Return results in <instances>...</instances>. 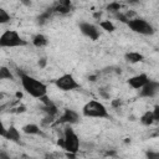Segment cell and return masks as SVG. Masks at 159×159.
<instances>
[{
	"label": "cell",
	"instance_id": "cell-26",
	"mask_svg": "<svg viewBox=\"0 0 159 159\" xmlns=\"http://www.w3.org/2000/svg\"><path fill=\"white\" fill-rule=\"evenodd\" d=\"M140 1H142V0H125V2H127L128 5H130V6H137V5L140 4Z\"/></svg>",
	"mask_w": 159,
	"mask_h": 159
},
{
	"label": "cell",
	"instance_id": "cell-19",
	"mask_svg": "<svg viewBox=\"0 0 159 159\" xmlns=\"http://www.w3.org/2000/svg\"><path fill=\"white\" fill-rule=\"evenodd\" d=\"M42 111L46 113V116H50V117H55L58 113V109L55 106V103H51V104H47V106L42 104Z\"/></svg>",
	"mask_w": 159,
	"mask_h": 159
},
{
	"label": "cell",
	"instance_id": "cell-23",
	"mask_svg": "<svg viewBox=\"0 0 159 159\" xmlns=\"http://www.w3.org/2000/svg\"><path fill=\"white\" fill-rule=\"evenodd\" d=\"M113 15H114V17H116L118 21H120V22H123V24H127V22H128V19H127V16L124 15V12L118 11V12H116V14H113Z\"/></svg>",
	"mask_w": 159,
	"mask_h": 159
},
{
	"label": "cell",
	"instance_id": "cell-28",
	"mask_svg": "<svg viewBox=\"0 0 159 159\" xmlns=\"http://www.w3.org/2000/svg\"><path fill=\"white\" fill-rule=\"evenodd\" d=\"M111 104H112V107H113V108H119V107H120V104H122V102H120V99H113Z\"/></svg>",
	"mask_w": 159,
	"mask_h": 159
},
{
	"label": "cell",
	"instance_id": "cell-2",
	"mask_svg": "<svg viewBox=\"0 0 159 159\" xmlns=\"http://www.w3.org/2000/svg\"><path fill=\"white\" fill-rule=\"evenodd\" d=\"M82 114L87 118H109V112L107 107L97 99L88 101L82 107Z\"/></svg>",
	"mask_w": 159,
	"mask_h": 159
},
{
	"label": "cell",
	"instance_id": "cell-16",
	"mask_svg": "<svg viewBox=\"0 0 159 159\" xmlns=\"http://www.w3.org/2000/svg\"><path fill=\"white\" fill-rule=\"evenodd\" d=\"M22 132L25 134H30V135H39L41 134V129L37 124L35 123H29V124H25L22 127Z\"/></svg>",
	"mask_w": 159,
	"mask_h": 159
},
{
	"label": "cell",
	"instance_id": "cell-11",
	"mask_svg": "<svg viewBox=\"0 0 159 159\" xmlns=\"http://www.w3.org/2000/svg\"><path fill=\"white\" fill-rule=\"evenodd\" d=\"M148 81H149V77H148L147 73H139V75H135V76L130 77L128 80V84L133 89H140Z\"/></svg>",
	"mask_w": 159,
	"mask_h": 159
},
{
	"label": "cell",
	"instance_id": "cell-22",
	"mask_svg": "<svg viewBox=\"0 0 159 159\" xmlns=\"http://www.w3.org/2000/svg\"><path fill=\"white\" fill-rule=\"evenodd\" d=\"M9 21H10V15H9V12H7L5 9L0 7V25L7 24Z\"/></svg>",
	"mask_w": 159,
	"mask_h": 159
},
{
	"label": "cell",
	"instance_id": "cell-3",
	"mask_svg": "<svg viewBox=\"0 0 159 159\" xmlns=\"http://www.w3.org/2000/svg\"><path fill=\"white\" fill-rule=\"evenodd\" d=\"M27 41L24 40L16 30H5L0 35V47H22L26 46Z\"/></svg>",
	"mask_w": 159,
	"mask_h": 159
},
{
	"label": "cell",
	"instance_id": "cell-10",
	"mask_svg": "<svg viewBox=\"0 0 159 159\" xmlns=\"http://www.w3.org/2000/svg\"><path fill=\"white\" fill-rule=\"evenodd\" d=\"M51 9H52L53 14L66 15L72 11V1L71 0H57Z\"/></svg>",
	"mask_w": 159,
	"mask_h": 159
},
{
	"label": "cell",
	"instance_id": "cell-5",
	"mask_svg": "<svg viewBox=\"0 0 159 159\" xmlns=\"http://www.w3.org/2000/svg\"><path fill=\"white\" fill-rule=\"evenodd\" d=\"M127 26L135 34H139V35H144V36H150L155 32L153 25L147 21L145 19H142V17H134L132 20H129L127 22Z\"/></svg>",
	"mask_w": 159,
	"mask_h": 159
},
{
	"label": "cell",
	"instance_id": "cell-33",
	"mask_svg": "<svg viewBox=\"0 0 159 159\" xmlns=\"http://www.w3.org/2000/svg\"><path fill=\"white\" fill-rule=\"evenodd\" d=\"M93 16H94L96 19H98V20H99V19H101V16H102V12H101V11H97V12H94V14H93Z\"/></svg>",
	"mask_w": 159,
	"mask_h": 159
},
{
	"label": "cell",
	"instance_id": "cell-31",
	"mask_svg": "<svg viewBox=\"0 0 159 159\" xmlns=\"http://www.w3.org/2000/svg\"><path fill=\"white\" fill-rule=\"evenodd\" d=\"M19 1H20L24 6H31V4H32L31 0H19Z\"/></svg>",
	"mask_w": 159,
	"mask_h": 159
},
{
	"label": "cell",
	"instance_id": "cell-34",
	"mask_svg": "<svg viewBox=\"0 0 159 159\" xmlns=\"http://www.w3.org/2000/svg\"><path fill=\"white\" fill-rule=\"evenodd\" d=\"M88 80H89V81H92V82H94V81H97V75H93V76H89V77H88Z\"/></svg>",
	"mask_w": 159,
	"mask_h": 159
},
{
	"label": "cell",
	"instance_id": "cell-1",
	"mask_svg": "<svg viewBox=\"0 0 159 159\" xmlns=\"http://www.w3.org/2000/svg\"><path fill=\"white\" fill-rule=\"evenodd\" d=\"M19 78L21 82V86L24 91L30 94L34 98H41L42 96L47 94V86L41 82L40 80L25 73V72H19Z\"/></svg>",
	"mask_w": 159,
	"mask_h": 159
},
{
	"label": "cell",
	"instance_id": "cell-7",
	"mask_svg": "<svg viewBox=\"0 0 159 159\" xmlns=\"http://www.w3.org/2000/svg\"><path fill=\"white\" fill-rule=\"evenodd\" d=\"M139 91V97L142 98H153L159 92V82L149 80Z\"/></svg>",
	"mask_w": 159,
	"mask_h": 159
},
{
	"label": "cell",
	"instance_id": "cell-13",
	"mask_svg": "<svg viewBox=\"0 0 159 159\" xmlns=\"http://www.w3.org/2000/svg\"><path fill=\"white\" fill-rule=\"evenodd\" d=\"M124 60L129 63H138V62H142L144 60V56L139 52H135V51H130V52H127L124 55Z\"/></svg>",
	"mask_w": 159,
	"mask_h": 159
},
{
	"label": "cell",
	"instance_id": "cell-21",
	"mask_svg": "<svg viewBox=\"0 0 159 159\" xmlns=\"http://www.w3.org/2000/svg\"><path fill=\"white\" fill-rule=\"evenodd\" d=\"M106 10L109 11V12H112V14H116V12H118V11L122 10V4L118 2V1H112V2H109L106 6Z\"/></svg>",
	"mask_w": 159,
	"mask_h": 159
},
{
	"label": "cell",
	"instance_id": "cell-32",
	"mask_svg": "<svg viewBox=\"0 0 159 159\" xmlns=\"http://www.w3.org/2000/svg\"><path fill=\"white\" fill-rule=\"evenodd\" d=\"M15 113H21V112H25V107L24 106H21V107H17V108H15V111H14Z\"/></svg>",
	"mask_w": 159,
	"mask_h": 159
},
{
	"label": "cell",
	"instance_id": "cell-14",
	"mask_svg": "<svg viewBox=\"0 0 159 159\" xmlns=\"http://www.w3.org/2000/svg\"><path fill=\"white\" fill-rule=\"evenodd\" d=\"M31 41H32V45L35 47H39V48L45 47L48 43V40H47V37L43 34H36V35H34Z\"/></svg>",
	"mask_w": 159,
	"mask_h": 159
},
{
	"label": "cell",
	"instance_id": "cell-6",
	"mask_svg": "<svg viewBox=\"0 0 159 159\" xmlns=\"http://www.w3.org/2000/svg\"><path fill=\"white\" fill-rule=\"evenodd\" d=\"M55 84L58 89L63 92H70V91H75L80 88V83L76 81V78L71 73H63L62 76H60L55 81Z\"/></svg>",
	"mask_w": 159,
	"mask_h": 159
},
{
	"label": "cell",
	"instance_id": "cell-9",
	"mask_svg": "<svg viewBox=\"0 0 159 159\" xmlns=\"http://www.w3.org/2000/svg\"><path fill=\"white\" fill-rule=\"evenodd\" d=\"M78 122H80V114L73 109L66 108L55 123L56 124H76Z\"/></svg>",
	"mask_w": 159,
	"mask_h": 159
},
{
	"label": "cell",
	"instance_id": "cell-8",
	"mask_svg": "<svg viewBox=\"0 0 159 159\" xmlns=\"http://www.w3.org/2000/svg\"><path fill=\"white\" fill-rule=\"evenodd\" d=\"M78 27H80V31L86 36L88 37L89 40H97L99 37V30L96 25L88 22V21H81L78 24Z\"/></svg>",
	"mask_w": 159,
	"mask_h": 159
},
{
	"label": "cell",
	"instance_id": "cell-20",
	"mask_svg": "<svg viewBox=\"0 0 159 159\" xmlns=\"http://www.w3.org/2000/svg\"><path fill=\"white\" fill-rule=\"evenodd\" d=\"M99 27L107 32H113L116 30V26L113 25L112 21L109 20H103V21H99Z\"/></svg>",
	"mask_w": 159,
	"mask_h": 159
},
{
	"label": "cell",
	"instance_id": "cell-18",
	"mask_svg": "<svg viewBox=\"0 0 159 159\" xmlns=\"http://www.w3.org/2000/svg\"><path fill=\"white\" fill-rule=\"evenodd\" d=\"M5 80L14 81L15 78H14L11 70L7 66H0V81H5Z\"/></svg>",
	"mask_w": 159,
	"mask_h": 159
},
{
	"label": "cell",
	"instance_id": "cell-12",
	"mask_svg": "<svg viewBox=\"0 0 159 159\" xmlns=\"http://www.w3.org/2000/svg\"><path fill=\"white\" fill-rule=\"evenodd\" d=\"M4 138H6L10 142H15V143H20V132L19 129H16L14 125H10L9 128H6L5 135Z\"/></svg>",
	"mask_w": 159,
	"mask_h": 159
},
{
	"label": "cell",
	"instance_id": "cell-17",
	"mask_svg": "<svg viewBox=\"0 0 159 159\" xmlns=\"http://www.w3.org/2000/svg\"><path fill=\"white\" fill-rule=\"evenodd\" d=\"M139 120H140V123H142L143 125H147V127H149V125H152L154 122H157L155 118H154L153 111H147L145 113H143Z\"/></svg>",
	"mask_w": 159,
	"mask_h": 159
},
{
	"label": "cell",
	"instance_id": "cell-25",
	"mask_svg": "<svg viewBox=\"0 0 159 159\" xmlns=\"http://www.w3.org/2000/svg\"><path fill=\"white\" fill-rule=\"evenodd\" d=\"M145 157L149 158V159H155L159 157V153H153V152H147L145 153Z\"/></svg>",
	"mask_w": 159,
	"mask_h": 159
},
{
	"label": "cell",
	"instance_id": "cell-27",
	"mask_svg": "<svg viewBox=\"0 0 159 159\" xmlns=\"http://www.w3.org/2000/svg\"><path fill=\"white\" fill-rule=\"evenodd\" d=\"M46 65H47V60H46L45 57H42V58H40V60H39V66H40L41 68H45V67H46Z\"/></svg>",
	"mask_w": 159,
	"mask_h": 159
},
{
	"label": "cell",
	"instance_id": "cell-24",
	"mask_svg": "<svg viewBox=\"0 0 159 159\" xmlns=\"http://www.w3.org/2000/svg\"><path fill=\"white\" fill-rule=\"evenodd\" d=\"M99 96L102 98H104V99H109L111 98V94H109V92H107L106 88H99Z\"/></svg>",
	"mask_w": 159,
	"mask_h": 159
},
{
	"label": "cell",
	"instance_id": "cell-29",
	"mask_svg": "<svg viewBox=\"0 0 159 159\" xmlns=\"http://www.w3.org/2000/svg\"><path fill=\"white\" fill-rule=\"evenodd\" d=\"M5 132H6V128H5L4 123H2V120L0 119V137H4L5 135Z\"/></svg>",
	"mask_w": 159,
	"mask_h": 159
},
{
	"label": "cell",
	"instance_id": "cell-4",
	"mask_svg": "<svg viewBox=\"0 0 159 159\" xmlns=\"http://www.w3.org/2000/svg\"><path fill=\"white\" fill-rule=\"evenodd\" d=\"M63 149L67 153L71 154H77V152L80 150V138L78 135L75 133V130L70 127V124H67L63 128Z\"/></svg>",
	"mask_w": 159,
	"mask_h": 159
},
{
	"label": "cell",
	"instance_id": "cell-35",
	"mask_svg": "<svg viewBox=\"0 0 159 159\" xmlns=\"http://www.w3.org/2000/svg\"><path fill=\"white\" fill-rule=\"evenodd\" d=\"M0 158H9V154H6L4 152H0Z\"/></svg>",
	"mask_w": 159,
	"mask_h": 159
},
{
	"label": "cell",
	"instance_id": "cell-15",
	"mask_svg": "<svg viewBox=\"0 0 159 159\" xmlns=\"http://www.w3.org/2000/svg\"><path fill=\"white\" fill-rule=\"evenodd\" d=\"M52 15H53V11H52V9L51 7H48V9H46L43 12H41L39 16H37V24L40 25V26H42V25H45L46 22H48V20L52 17Z\"/></svg>",
	"mask_w": 159,
	"mask_h": 159
},
{
	"label": "cell",
	"instance_id": "cell-30",
	"mask_svg": "<svg viewBox=\"0 0 159 159\" xmlns=\"http://www.w3.org/2000/svg\"><path fill=\"white\" fill-rule=\"evenodd\" d=\"M153 114H154V118H155V120H159V107H158V106H155V107H154Z\"/></svg>",
	"mask_w": 159,
	"mask_h": 159
}]
</instances>
